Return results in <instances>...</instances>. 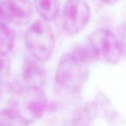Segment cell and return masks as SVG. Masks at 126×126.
<instances>
[{"instance_id":"cell-1","label":"cell","mask_w":126,"mask_h":126,"mask_svg":"<svg viewBox=\"0 0 126 126\" xmlns=\"http://www.w3.org/2000/svg\"><path fill=\"white\" fill-rule=\"evenodd\" d=\"M94 61L87 46L78 47L62 55L55 71V83L67 93L80 91L89 77V64Z\"/></svg>"},{"instance_id":"cell-2","label":"cell","mask_w":126,"mask_h":126,"mask_svg":"<svg viewBox=\"0 0 126 126\" xmlns=\"http://www.w3.org/2000/svg\"><path fill=\"white\" fill-rule=\"evenodd\" d=\"M24 42L30 55L42 62L50 59L55 47L53 30L44 20H37L28 27Z\"/></svg>"},{"instance_id":"cell-3","label":"cell","mask_w":126,"mask_h":126,"mask_svg":"<svg viewBox=\"0 0 126 126\" xmlns=\"http://www.w3.org/2000/svg\"><path fill=\"white\" fill-rule=\"evenodd\" d=\"M47 105V95L42 88L23 86L16 92L11 106L30 123L43 117Z\"/></svg>"},{"instance_id":"cell-4","label":"cell","mask_w":126,"mask_h":126,"mask_svg":"<svg viewBox=\"0 0 126 126\" xmlns=\"http://www.w3.org/2000/svg\"><path fill=\"white\" fill-rule=\"evenodd\" d=\"M93 60L108 64H116L124 55L120 39L107 29L93 32L86 44Z\"/></svg>"},{"instance_id":"cell-5","label":"cell","mask_w":126,"mask_h":126,"mask_svg":"<svg viewBox=\"0 0 126 126\" xmlns=\"http://www.w3.org/2000/svg\"><path fill=\"white\" fill-rule=\"evenodd\" d=\"M63 25L70 35L81 32L91 19V9L86 0H67L62 11Z\"/></svg>"},{"instance_id":"cell-6","label":"cell","mask_w":126,"mask_h":126,"mask_svg":"<svg viewBox=\"0 0 126 126\" xmlns=\"http://www.w3.org/2000/svg\"><path fill=\"white\" fill-rule=\"evenodd\" d=\"M42 63L31 55L24 60L22 69L24 86L42 88L46 82V71Z\"/></svg>"},{"instance_id":"cell-7","label":"cell","mask_w":126,"mask_h":126,"mask_svg":"<svg viewBox=\"0 0 126 126\" xmlns=\"http://www.w3.org/2000/svg\"><path fill=\"white\" fill-rule=\"evenodd\" d=\"M15 16L13 24L23 26L29 23L33 15V6L30 0H14Z\"/></svg>"},{"instance_id":"cell-8","label":"cell","mask_w":126,"mask_h":126,"mask_svg":"<svg viewBox=\"0 0 126 126\" xmlns=\"http://www.w3.org/2000/svg\"><path fill=\"white\" fill-rule=\"evenodd\" d=\"M35 9L46 22L53 21L59 12L58 0H34Z\"/></svg>"},{"instance_id":"cell-9","label":"cell","mask_w":126,"mask_h":126,"mask_svg":"<svg viewBox=\"0 0 126 126\" xmlns=\"http://www.w3.org/2000/svg\"><path fill=\"white\" fill-rule=\"evenodd\" d=\"M0 126H29V122L11 106L0 111Z\"/></svg>"},{"instance_id":"cell-10","label":"cell","mask_w":126,"mask_h":126,"mask_svg":"<svg viewBox=\"0 0 126 126\" xmlns=\"http://www.w3.org/2000/svg\"><path fill=\"white\" fill-rule=\"evenodd\" d=\"M15 46V35L9 26L0 25V54L8 56Z\"/></svg>"},{"instance_id":"cell-11","label":"cell","mask_w":126,"mask_h":126,"mask_svg":"<svg viewBox=\"0 0 126 126\" xmlns=\"http://www.w3.org/2000/svg\"><path fill=\"white\" fill-rule=\"evenodd\" d=\"M15 16L14 0H0V25L13 24Z\"/></svg>"},{"instance_id":"cell-12","label":"cell","mask_w":126,"mask_h":126,"mask_svg":"<svg viewBox=\"0 0 126 126\" xmlns=\"http://www.w3.org/2000/svg\"><path fill=\"white\" fill-rule=\"evenodd\" d=\"M11 74V61L9 57L0 54V96L5 89Z\"/></svg>"},{"instance_id":"cell-13","label":"cell","mask_w":126,"mask_h":126,"mask_svg":"<svg viewBox=\"0 0 126 126\" xmlns=\"http://www.w3.org/2000/svg\"><path fill=\"white\" fill-rule=\"evenodd\" d=\"M102 1L107 4H113L115 3H117V1H119V0H102Z\"/></svg>"}]
</instances>
